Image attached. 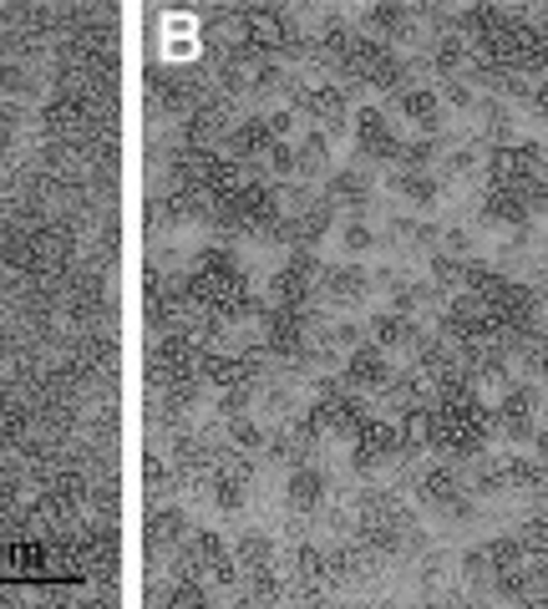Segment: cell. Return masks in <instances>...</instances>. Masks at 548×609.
I'll return each instance as SVG.
<instances>
[{"label": "cell", "instance_id": "cell-1", "mask_svg": "<svg viewBox=\"0 0 548 609\" xmlns=\"http://www.w3.org/2000/svg\"><path fill=\"white\" fill-rule=\"evenodd\" d=\"M179 285H183V311L199 315L209 331L234 325L244 315H260V300H254L250 280H244V270H239V260L229 250H203L189 275H179Z\"/></svg>", "mask_w": 548, "mask_h": 609}, {"label": "cell", "instance_id": "cell-2", "mask_svg": "<svg viewBox=\"0 0 548 609\" xmlns=\"http://www.w3.org/2000/svg\"><path fill=\"white\" fill-rule=\"evenodd\" d=\"M463 290L493 315V325H498V335H503V346L508 351H524L538 335V295L528 285L498 275V270H488V264H467Z\"/></svg>", "mask_w": 548, "mask_h": 609}, {"label": "cell", "instance_id": "cell-3", "mask_svg": "<svg viewBox=\"0 0 548 609\" xmlns=\"http://www.w3.org/2000/svg\"><path fill=\"white\" fill-rule=\"evenodd\" d=\"M483 51V67H498V72H548V31L524 16H498L488 37L473 41Z\"/></svg>", "mask_w": 548, "mask_h": 609}, {"label": "cell", "instance_id": "cell-4", "mask_svg": "<svg viewBox=\"0 0 548 609\" xmlns=\"http://www.w3.org/2000/svg\"><path fill=\"white\" fill-rule=\"evenodd\" d=\"M488 193H518L534 214L548 209V153L544 143H503L488 153Z\"/></svg>", "mask_w": 548, "mask_h": 609}, {"label": "cell", "instance_id": "cell-5", "mask_svg": "<svg viewBox=\"0 0 548 609\" xmlns=\"http://www.w3.org/2000/svg\"><path fill=\"white\" fill-rule=\"evenodd\" d=\"M199 356H203V346L189 331H173L153 346V356H148V382H153V392H163L168 406H189L193 402Z\"/></svg>", "mask_w": 548, "mask_h": 609}, {"label": "cell", "instance_id": "cell-6", "mask_svg": "<svg viewBox=\"0 0 548 609\" xmlns=\"http://www.w3.org/2000/svg\"><path fill=\"white\" fill-rule=\"evenodd\" d=\"M335 72L346 82L361 87H376V92H406V61L396 57L386 41H371V37H351V47L331 61Z\"/></svg>", "mask_w": 548, "mask_h": 609}, {"label": "cell", "instance_id": "cell-7", "mask_svg": "<svg viewBox=\"0 0 548 609\" xmlns=\"http://www.w3.org/2000/svg\"><path fill=\"white\" fill-rule=\"evenodd\" d=\"M417 447L406 443L402 422H386V417H366L361 422V432L351 437V467L356 473H371V467L392 463V457H412Z\"/></svg>", "mask_w": 548, "mask_h": 609}, {"label": "cell", "instance_id": "cell-8", "mask_svg": "<svg viewBox=\"0 0 548 609\" xmlns=\"http://www.w3.org/2000/svg\"><path fill=\"white\" fill-rule=\"evenodd\" d=\"M179 569L203 574V579H214L219 589H234V579H239V554H229L219 534H209V528H193L189 549L179 554Z\"/></svg>", "mask_w": 548, "mask_h": 609}, {"label": "cell", "instance_id": "cell-9", "mask_svg": "<svg viewBox=\"0 0 548 609\" xmlns=\"http://www.w3.org/2000/svg\"><path fill=\"white\" fill-rule=\"evenodd\" d=\"M295 132V112H270V118H244L229 128V153L234 158H270L274 143Z\"/></svg>", "mask_w": 548, "mask_h": 609}, {"label": "cell", "instance_id": "cell-10", "mask_svg": "<svg viewBox=\"0 0 548 609\" xmlns=\"http://www.w3.org/2000/svg\"><path fill=\"white\" fill-rule=\"evenodd\" d=\"M538 412H544V396L524 382H508L503 402L493 406V417H498V432L513 437V443H534L538 437Z\"/></svg>", "mask_w": 548, "mask_h": 609}, {"label": "cell", "instance_id": "cell-11", "mask_svg": "<svg viewBox=\"0 0 548 609\" xmlns=\"http://www.w3.org/2000/svg\"><path fill=\"white\" fill-rule=\"evenodd\" d=\"M250 483H254V463H250V457H244V453H224L214 463V473L203 478V493L214 498V508L239 514L244 498H250Z\"/></svg>", "mask_w": 548, "mask_h": 609}, {"label": "cell", "instance_id": "cell-12", "mask_svg": "<svg viewBox=\"0 0 548 609\" xmlns=\"http://www.w3.org/2000/svg\"><path fill=\"white\" fill-rule=\"evenodd\" d=\"M351 128H356V153L366 158V163H402L406 158V143L396 138V128L386 122L382 108H361L356 118H351Z\"/></svg>", "mask_w": 548, "mask_h": 609}, {"label": "cell", "instance_id": "cell-13", "mask_svg": "<svg viewBox=\"0 0 548 609\" xmlns=\"http://www.w3.org/2000/svg\"><path fill=\"white\" fill-rule=\"evenodd\" d=\"M315 270H321L315 250H295V254H290V264H285V270H280V275L270 280V305H290V311H311V295H315Z\"/></svg>", "mask_w": 548, "mask_h": 609}, {"label": "cell", "instance_id": "cell-14", "mask_svg": "<svg viewBox=\"0 0 548 609\" xmlns=\"http://www.w3.org/2000/svg\"><path fill=\"white\" fill-rule=\"evenodd\" d=\"M417 498L427 503V508H442L447 518H473V493H467L463 473L457 467H427L417 483Z\"/></svg>", "mask_w": 548, "mask_h": 609}, {"label": "cell", "instance_id": "cell-15", "mask_svg": "<svg viewBox=\"0 0 548 609\" xmlns=\"http://www.w3.org/2000/svg\"><path fill=\"white\" fill-rule=\"evenodd\" d=\"M264 325V351L274 356H300L305 335H311V311H290V305H260Z\"/></svg>", "mask_w": 548, "mask_h": 609}, {"label": "cell", "instance_id": "cell-16", "mask_svg": "<svg viewBox=\"0 0 548 609\" xmlns=\"http://www.w3.org/2000/svg\"><path fill=\"white\" fill-rule=\"evenodd\" d=\"M341 382L351 386V392H392L396 371L392 361H386V351L371 341V346H356L346 356V371H341Z\"/></svg>", "mask_w": 548, "mask_h": 609}, {"label": "cell", "instance_id": "cell-17", "mask_svg": "<svg viewBox=\"0 0 548 609\" xmlns=\"http://www.w3.org/2000/svg\"><path fill=\"white\" fill-rule=\"evenodd\" d=\"M325 493H331V478H325L315 463H305L300 457L295 467H290V483H285V508L295 518H311L325 508Z\"/></svg>", "mask_w": 548, "mask_h": 609}, {"label": "cell", "instance_id": "cell-18", "mask_svg": "<svg viewBox=\"0 0 548 609\" xmlns=\"http://www.w3.org/2000/svg\"><path fill=\"white\" fill-rule=\"evenodd\" d=\"M290 112L321 122L325 132H346V92L341 87H305V92H295V108Z\"/></svg>", "mask_w": 548, "mask_h": 609}, {"label": "cell", "instance_id": "cell-19", "mask_svg": "<svg viewBox=\"0 0 548 609\" xmlns=\"http://www.w3.org/2000/svg\"><path fill=\"white\" fill-rule=\"evenodd\" d=\"M148 87H153V102L168 112H199V82H193L183 67H153L148 72Z\"/></svg>", "mask_w": 548, "mask_h": 609}, {"label": "cell", "instance_id": "cell-20", "mask_svg": "<svg viewBox=\"0 0 548 609\" xmlns=\"http://www.w3.org/2000/svg\"><path fill=\"white\" fill-rule=\"evenodd\" d=\"M26 270H57V264L72 260V229L67 224H41L31 240H26Z\"/></svg>", "mask_w": 548, "mask_h": 609}, {"label": "cell", "instance_id": "cell-21", "mask_svg": "<svg viewBox=\"0 0 548 609\" xmlns=\"http://www.w3.org/2000/svg\"><path fill=\"white\" fill-rule=\"evenodd\" d=\"M189 538H193V524L183 518V508H153L148 514V549L153 554H183Z\"/></svg>", "mask_w": 548, "mask_h": 609}, {"label": "cell", "instance_id": "cell-22", "mask_svg": "<svg viewBox=\"0 0 548 609\" xmlns=\"http://www.w3.org/2000/svg\"><path fill=\"white\" fill-rule=\"evenodd\" d=\"M371 285H376V280H371L361 264H331V270L321 275L325 300H335V305H366Z\"/></svg>", "mask_w": 548, "mask_h": 609}, {"label": "cell", "instance_id": "cell-23", "mask_svg": "<svg viewBox=\"0 0 548 609\" xmlns=\"http://www.w3.org/2000/svg\"><path fill=\"white\" fill-rule=\"evenodd\" d=\"M371 341L386 346V351H396V346L417 351L422 346V325L412 321V315H402V311H382V315H371Z\"/></svg>", "mask_w": 548, "mask_h": 609}, {"label": "cell", "instance_id": "cell-24", "mask_svg": "<svg viewBox=\"0 0 548 609\" xmlns=\"http://www.w3.org/2000/svg\"><path fill=\"white\" fill-rule=\"evenodd\" d=\"M396 108H402V118H412L427 138H437L442 132V97L427 92V87H406V92H396Z\"/></svg>", "mask_w": 548, "mask_h": 609}, {"label": "cell", "instance_id": "cell-25", "mask_svg": "<svg viewBox=\"0 0 548 609\" xmlns=\"http://www.w3.org/2000/svg\"><path fill=\"white\" fill-rule=\"evenodd\" d=\"M290 564H295V579H300V589H305V595H321V589L331 585V554L315 549V544H295Z\"/></svg>", "mask_w": 548, "mask_h": 609}, {"label": "cell", "instance_id": "cell-26", "mask_svg": "<svg viewBox=\"0 0 548 609\" xmlns=\"http://www.w3.org/2000/svg\"><path fill=\"white\" fill-rule=\"evenodd\" d=\"M483 219H488L493 229H528L534 209H528V199H518V193H488V199H483Z\"/></svg>", "mask_w": 548, "mask_h": 609}, {"label": "cell", "instance_id": "cell-27", "mask_svg": "<svg viewBox=\"0 0 548 609\" xmlns=\"http://www.w3.org/2000/svg\"><path fill=\"white\" fill-rule=\"evenodd\" d=\"M325 199H331V203H346V209H356V214H361V209L371 203V179L361 173V168H335Z\"/></svg>", "mask_w": 548, "mask_h": 609}, {"label": "cell", "instance_id": "cell-28", "mask_svg": "<svg viewBox=\"0 0 548 609\" xmlns=\"http://www.w3.org/2000/svg\"><path fill=\"white\" fill-rule=\"evenodd\" d=\"M392 193L396 199H406V203H417V209H432L437 203V179L432 173H412V168H402L392 179Z\"/></svg>", "mask_w": 548, "mask_h": 609}, {"label": "cell", "instance_id": "cell-29", "mask_svg": "<svg viewBox=\"0 0 548 609\" xmlns=\"http://www.w3.org/2000/svg\"><path fill=\"white\" fill-rule=\"evenodd\" d=\"M524 538H488V544H483V559H488V579L493 574H503V569H518V564H524Z\"/></svg>", "mask_w": 548, "mask_h": 609}, {"label": "cell", "instance_id": "cell-30", "mask_svg": "<svg viewBox=\"0 0 548 609\" xmlns=\"http://www.w3.org/2000/svg\"><path fill=\"white\" fill-rule=\"evenodd\" d=\"M300 173H321L325 163H331V132L325 128H311L305 138H300Z\"/></svg>", "mask_w": 548, "mask_h": 609}, {"label": "cell", "instance_id": "cell-31", "mask_svg": "<svg viewBox=\"0 0 548 609\" xmlns=\"http://www.w3.org/2000/svg\"><path fill=\"white\" fill-rule=\"evenodd\" d=\"M239 564H244V569H274V538L270 534H260V528H254V534H244L239 538Z\"/></svg>", "mask_w": 548, "mask_h": 609}, {"label": "cell", "instance_id": "cell-32", "mask_svg": "<svg viewBox=\"0 0 548 609\" xmlns=\"http://www.w3.org/2000/svg\"><path fill=\"white\" fill-rule=\"evenodd\" d=\"M366 21L376 37H406V31H412V11H406V6H371Z\"/></svg>", "mask_w": 548, "mask_h": 609}, {"label": "cell", "instance_id": "cell-33", "mask_svg": "<svg viewBox=\"0 0 548 609\" xmlns=\"http://www.w3.org/2000/svg\"><path fill=\"white\" fill-rule=\"evenodd\" d=\"M473 57V51H467V41L463 37H442L437 47H432V67H437L442 77H457L463 72V61Z\"/></svg>", "mask_w": 548, "mask_h": 609}, {"label": "cell", "instance_id": "cell-34", "mask_svg": "<svg viewBox=\"0 0 548 609\" xmlns=\"http://www.w3.org/2000/svg\"><path fill=\"white\" fill-rule=\"evenodd\" d=\"M77 503H82V478H77V473H67V478L51 483V493H47V514H72Z\"/></svg>", "mask_w": 548, "mask_h": 609}, {"label": "cell", "instance_id": "cell-35", "mask_svg": "<svg viewBox=\"0 0 548 609\" xmlns=\"http://www.w3.org/2000/svg\"><path fill=\"white\" fill-rule=\"evenodd\" d=\"M524 549L534 559H548V503H538V514L524 524Z\"/></svg>", "mask_w": 548, "mask_h": 609}, {"label": "cell", "instance_id": "cell-36", "mask_svg": "<svg viewBox=\"0 0 548 609\" xmlns=\"http://www.w3.org/2000/svg\"><path fill=\"white\" fill-rule=\"evenodd\" d=\"M229 443H234L239 453H260V447H264V432L254 427L250 417H229Z\"/></svg>", "mask_w": 548, "mask_h": 609}, {"label": "cell", "instance_id": "cell-37", "mask_svg": "<svg viewBox=\"0 0 548 609\" xmlns=\"http://www.w3.org/2000/svg\"><path fill=\"white\" fill-rule=\"evenodd\" d=\"M437 153H442V143H437V138H422V143H412V148H406L402 168H412V173H432Z\"/></svg>", "mask_w": 548, "mask_h": 609}, {"label": "cell", "instance_id": "cell-38", "mask_svg": "<svg viewBox=\"0 0 548 609\" xmlns=\"http://www.w3.org/2000/svg\"><path fill=\"white\" fill-rule=\"evenodd\" d=\"M341 244H346L351 254H366V250H376V229L351 219V224H341Z\"/></svg>", "mask_w": 548, "mask_h": 609}, {"label": "cell", "instance_id": "cell-39", "mask_svg": "<svg viewBox=\"0 0 548 609\" xmlns=\"http://www.w3.org/2000/svg\"><path fill=\"white\" fill-rule=\"evenodd\" d=\"M473 163H477L473 148H457V153L447 158V179H463V173H473Z\"/></svg>", "mask_w": 548, "mask_h": 609}, {"label": "cell", "instance_id": "cell-40", "mask_svg": "<svg viewBox=\"0 0 548 609\" xmlns=\"http://www.w3.org/2000/svg\"><path fill=\"white\" fill-rule=\"evenodd\" d=\"M143 478H148V488L163 493V488H168V467L158 463V457H143Z\"/></svg>", "mask_w": 548, "mask_h": 609}, {"label": "cell", "instance_id": "cell-41", "mask_svg": "<svg viewBox=\"0 0 548 609\" xmlns=\"http://www.w3.org/2000/svg\"><path fill=\"white\" fill-rule=\"evenodd\" d=\"M447 102H453V108H463V112L477 108V102H473V87H463V82H447Z\"/></svg>", "mask_w": 548, "mask_h": 609}, {"label": "cell", "instance_id": "cell-42", "mask_svg": "<svg viewBox=\"0 0 548 609\" xmlns=\"http://www.w3.org/2000/svg\"><path fill=\"white\" fill-rule=\"evenodd\" d=\"M473 240H467V229H447V254H467Z\"/></svg>", "mask_w": 548, "mask_h": 609}, {"label": "cell", "instance_id": "cell-43", "mask_svg": "<svg viewBox=\"0 0 548 609\" xmlns=\"http://www.w3.org/2000/svg\"><path fill=\"white\" fill-rule=\"evenodd\" d=\"M534 346H538V351H528V361H534L538 371H548V331H544V335H534Z\"/></svg>", "mask_w": 548, "mask_h": 609}, {"label": "cell", "instance_id": "cell-44", "mask_svg": "<svg viewBox=\"0 0 548 609\" xmlns=\"http://www.w3.org/2000/svg\"><path fill=\"white\" fill-rule=\"evenodd\" d=\"M534 447H538V467H544V478H548V432H538Z\"/></svg>", "mask_w": 548, "mask_h": 609}, {"label": "cell", "instance_id": "cell-45", "mask_svg": "<svg viewBox=\"0 0 548 609\" xmlns=\"http://www.w3.org/2000/svg\"><path fill=\"white\" fill-rule=\"evenodd\" d=\"M534 112H538V118H548V82L534 92Z\"/></svg>", "mask_w": 548, "mask_h": 609}]
</instances>
